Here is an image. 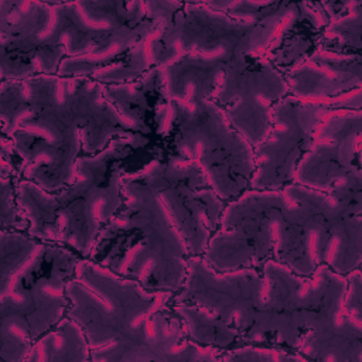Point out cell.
Masks as SVG:
<instances>
[{
	"label": "cell",
	"instance_id": "20",
	"mask_svg": "<svg viewBox=\"0 0 362 362\" xmlns=\"http://www.w3.org/2000/svg\"><path fill=\"white\" fill-rule=\"evenodd\" d=\"M221 361L226 362H304L305 359L293 351H287L279 346L260 345V344H245L230 351L221 354Z\"/></svg>",
	"mask_w": 362,
	"mask_h": 362
},
{
	"label": "cell",
	"instance_id": "7",
	"mask_svg": "<svg viewBox=\"0 0 362 362\" xmlns=\"http://www.w3.org/2000/svg\"><path fill=\"white\" fill-rule=\"evenodd\" d=\"M81 259L41 240L23 264L0 272V362H25L34 341L66 315V284Z\"/></svg>",
	"mask_w": 362,
	"mask_h": 362
},
{
	"label": "cell",
	"instance_id": "11",
	"mask_svg": "<svg viewBox=\"0 0 362 362\" xmlns=\"http://www.w3.org/2000/svg\"><path fill=\"white\" fill-rule=\"evenodd\" d=\"M362 109H328L318 122L293 182L331 194L362 188Z\"/></svg>",
	"mask_w": 362,
	"mask_h": 362
},
{
	"label": "cell",
	"instance_id": "18",
	"mask_svg": "<svg viewBox=\"0 0 362 362\" xmlns=\"http://www.w3.org/2000/svg\"><path fill=\"white\" fill-rule=\"evenodd\" d=\"M328 21L318 35V44L344 54H362V1H321Z\"/></svg>",
	"mask_w": 362,
	"mask_h": 362
},
{
	"label": "cell",
	"instance_id": "10",
	"mask_svg": "<svg viewBox=\"0 0 362 362\" xmlns=\"http://www.w3.org/2000/svg\"><path fill=\"white\" fill-rule=\"evenodd\" d=\"M264 293L266 280L260 266L219 272L197 256L189 260L187 279L175 301L206 308L235 329L243 344L264 345Z\"/></svg>",
	"mask_w": 362,
	"mask_h": 362
},
{
	"label": "cell",
	"instance_id": "1",
	"mask_svg": "<svg viewBox=\"0 0 362 362\" xmlns=\"http://www.w3.org/2000/svg\"><path fill=\"white\" fill-rule=\"evenodd\" d=\"M0 123V154L17 178L52 192L74 180L79 157L140 133L105 96L103 83L57 74L1 81Z\"/></svg>",
	"mask_w": 362,
	"mask_h": 362
},
{
	"label": "cell",
	"instance_id": "9",
	"mask_svg": "<svg viewBox=\"0 0 362 362\" xmlns=\"http://www.w3.org/2000/svg\"><path fill=\"white\" fill-rule=\"evenodd\" d=\"M136 171L161 201L191 256H202L219 226L226 202L197 167L165 154L160 144Z\"/></svg>",
	"mask_w": 362,
	"mask_h": 362
},
{
	"label": "cell",
	"instance_id": "6",
	"mask_svg": "<svg viewBox=\"0 0 362 362\" xmlns=\"http://www.w3.org/2000/svg\"><path fill=\"white\" fill-rule=\"evenodd\" d=\"M140 164L126 174L123 206L88 257L148 290L178 293L192 256L156 192L137 174Z\"/></svg>",
	"mask_w": 362,
	"mask_h": 362
},
{
	"label": "cell",
	"instance_id": "8",
	"mask_svg": "<svg viewBox=\"0 0 362 362\" xmlns=\"http://www.w3.org/2000/svg\"><path fill=\"white\" fill-rule=\"evenodd\" d=\"M156 134L165 154L197 167L225 202L246 189L255 171L253 147L211 99L191 110L158 106Z\"/></svg>",
	"mask_w": 362,
	"mask_h": 362
},
{
	"label": "cell",
	"instance_id": "19",
	"mask_svg": "<svg viewBox=\"0 0 362 362\" xmlns=\"http://www.w3.org/2000/svg\"><path fill=\"white\" fill-rule=\"evenodd\" d=\"M177 313L181 315L187 335L191 341L218 349L221 352L245 345L242 337L228 327L221 318L204 307L189 303H174Z\"/></svg>",
	"mask_w": 362,
	"mask_h": 362
},
{
	"label": "cell",
	"instance_id": "5",
	"mask_svg": "<svg viewBox=\"0 0 362 362\" xmlns=\"http://www.w3.org/2000/svg\"><path fill=\"white\" fill-rule=\"evenodd\" d=\"M272 259L296 274L318 264L346 276L362 263V189L331 194L296 182L277 189L270 219Z\"/></svg>",
	"mask_w": 362,
	"mask_h": 362
},
{
	"label": "cell",
	"instance_id": "2",
	"mask_svg": "<svg viewBox=\"0 0 362 362\" xmlns=\"http://www.w3.org/2000/svg\"><path fill=\"white\" fill-rule=\"evenodd\" d=\"M171 16L167 1H0V79L90 76Z\"/></svg>",
	"mask_w": 362,
	"mask_h": 362
},
{
	"label": "cell",
	"instance_id": "13",
	"mask_svg": "<svg viewBox=\"0 0 362 362\" xmlns=\"http://www.w3.org/2000/svg\"><path fill=\"white\" fill-rule=\"evenodd\" d=\"M328 109L290 95L273 107L270 130L253 147L255 171L250 189H280L293 182L296 167Z\"/></svg>",
	"mask_w": 362,
	"mask_h": 362
},
{
	"label": "cell",
	"instance_id": "3",
	"mask_svg": "<svg viewBox=\"0 0 362 362\" xmlns=\"http://www.w3.org/2000/svg\"><path fill=\"white\" fill-rule=\"evenodd\" d=\"M69 308L95 362H216L221 351L191 341L175 294L148 290L82 257L66 284Z\"/></svg>",
	"mask_w": 362,
	"mask_h": 362
},
{
	"label": "cell",
	"instance_id": "15",
	"mask_svg": "<svg viewBox=\"0 0 362 362\" xmlns=\"http://www.w3.org/2000/svg\"><path fill=\"white\" fill-rule=\"evenodd\" d=\"M228 65L225 61L187 54L158 66L163 92L160 106L191 110L211 100Z\"/></svg>",
	"mask_w": 362,
	"mask_h": 362
},
{
	"label": "cell",
	"instance_id": "14",
	"mask_svg": "<svg viewBox=\"0 0 362 362\" xmlns=\"http://www.w3.org/2000/svg\"><path fill=\"white\" fill-rule=\"evenodd\" d=\"M288 95L329 109H362V54L317 47L284 72Z\"/></svg>",
	"mask_w": 362,
	"mask_h": 362
},
{
	"label": "cell",
	"instance_id": "17",
	"mask_svg": "<svg viewBox=\"0 0 362 362\" xmlns=\"http://www.w3.org/2000/svg\"><path fill=\"white\" fill-rule=\"evenodd\" d=\"M90 346L82 327L65 315L34 341L25 362H85Z\"/></svg>",
	"mask_w": 362,
	"mask_h": 362
},
{
	"label": "cell",
	"instance_id": "4",
	"mask_svg": "<svg viewBox=\"0 0 362 362\" xmlns=\"http://www.w3.org/2000/svg\"><path fill=\"white\" fill-rule=\"evenodd\" d=\"M158 144L140 133L116 137L102 151L79 157L74 180L55 192L17 180V204L25 232L88 257L102 229L123 206L126 174L147 160Z\"/></svg>",
	"mask_w": 362,
	"mask_h": 362
},
{
	"label": "cell",
	"instance_id": "12",
	"mask_svg": "<svg viewBox=\"0 0 362 362\" xmlns=\"http://www.w3.org/2000/svg\"><path fill=\"white\" fill-rule=\"evenodd\" d=\"M286 96V76L269 57H243L225 68L212 100L228 123L256 147L270 130L273 107Z\"/></svg>",
	"mask_w": 362,
	"mask_h": 362
},
{
	"label": "cell",
	"instance_id": "16",
	"mask_svg": "<svg viewBox=\"0 0 362 362\" xmlns=\"http://www.w3.org/2000/svg\"><path fill=\"white\" fill-rule=\"evenodd\" d=\"M103 93L122 115L139 127L141 134L158 140L156 134V115L158 106L163 103L158 68L150 69L133 82L103 83Z\"/></svg>",
	"mask_w": 362,
	"mask_h": 362
}]
</instances>
